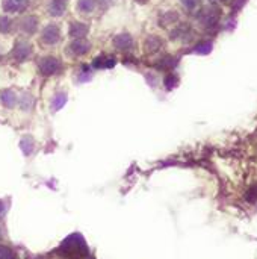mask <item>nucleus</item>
Listing matches in <instances>:
<instances>
[{"mask_svg": "<svg viewBox=\"0 0 257 259\" xmlns=\"http://www.w3.org/2000/svg\"><path fill=\"white\" fill-rule=\"evenodd\" d=\"M220 17H221V11L215 6H211V8H206L200 12L198 15V21L203 27L206 29H212L214 26L218 24L220 21Z\"/></svg>", "mask_w": 257, "mask_h": 259, "instance_id": "f257e3e1", "label": "nucleus"}, {"mask_svg": "<svg viewBox=\"0 0 257 259\" xmlns=\"http://www.w3.org/2000/svg\"><path fill=\"white\" fill-rule=\"evenodd\" d=\"M38 67H39L41 74H44V76H52V74H56L62 70L61 61L56 59L55 56H45V58L39 59Z\"/></svg>", "mask_w": 257, "mask_h": 259, "instance_id": "f03ea898", "label": "nucleus"}, {"mask_svg": "<svg viewBox=\"0 0 257 259\" xmlns=\"http://www.w3.org/2000/svg\"><path fill=\"white\" fill-rule=\"evenodd\" d=\"M59 38H61V29L58 24H48L42 30V41L45 44H55L59 41Z\"/></svg>", "mask_w": 257, "mask_h": 259, "instance_id": "7ed1b4c3", "label": "nucleus"}, {"mask_svg": "<svg viewBox=\"0 0 257 259\" xmlns=\"http://www.w3.org/2000/svg\"><path fill=\"white\" fill-rule=\"evenodd\" d=\"M30 53H32L30 44L21 42V41L17 42L15 47H14V50H12V56H14V59H17V61H24V59H27V58L30 56Z\"/></svg>", "mask_w": 257, "mask_h": 259, "instance_id": "20e7f679", "label": "nucleus"}, {"mask_svg": "<svg viewBox=\"0 0 257 259\" xmlns=\"http://www.w3.org/2000/svg\"><path fill=\"white\" fill-rule=\"evenodd\" d=\"M30 0H3L2 6L6 12H21L27 8Z\"/></svg>", "mask_w": 257, "mask_h": 259, "instance_id": "39448f33", "label": "nucleus"}, {"mask_svg": "<svg viewBox=\"0 0 257 259\" xmlns=\"http://www.w3.org/2000/svg\"><path fill=\"white\" fill-rule=\"evenodd\" d=\"M114 46L120 50H129L133 46V39L129 33H120L114 38Z\"/></svg>", "mask_w": 257, "mask_h": 259, "instance_id": "423d86ee", "label": "nucleus"}, {"mask_svg": "<svg viewBox=\"0 0 257 259\" xmlns=\"http://www.w3.org/2000/svg\"><path fill=\"white\" fill-rule=\"evenodd\" d=\"M88 30H89V27L83 23H79V21H74L70 26V35L76 39H82L88 33Z\"/></svg>", "mask_w": 257, "mask_h": 259, "instance_id": "0eeeda50", "label": "nucleus"}, {"mask_svg": "<svg viewBox=\"0 0 257 259\" xmlns=\"http://www.w3.org/2000/svg\"><path fill=\"white\" fill-rule=\"evenodd\" d=\"M89 47H91V44H89L88 41H85L83 38H82V39L73 41L71 46H70V49H71V52H73L74 55H85V53L89 52Z\"/></svg>", "mask_w": 257, "mask_h": 259, "instance_id": "6e6552de", "label": "nucleus"}, {"mask_svg": "<svg viewBox=\"0 0 257 259\" xmlns=\"http://www.w3.org/2000/svg\"><path fill=\"white\" fill-rule=\"evenodd\" d=\"M144 47H145V52H147V53H155V52H158V50L162 47V39H161L159 36L150 35V36L145 39Z\"/></svg>", "mask_w": 257, "mask_h": 259, "instance_id": "1a4fd4ad", "label": "nucleus"}, {"mask_svg": "<svg viewBox=\"0 0 257 259\" xmlns=\"http://www.w3.org/2000/svg\"><path fill=\"white\" fill-rule=\"evenodd\" d=\"M36 26H38V18H36V17H33V15L26 17V18L23 20V24H21L23 30H24V32H27V33H33V32H35V29H36Z\"/></svg>", "mask_w": 257, "mask_h": 259, "instance_id": "9d476101", "label": "nucleus"}, {"mask_svg": "<svg viewBox=\"0 0 257 259\" xmlns=\"http://www.w3.org/2000/svg\"><path fill=\"white\" fill-rule=\"evenodd\" d=\"M94 65L98 68H111L115 65V59L114 56H100V58H95Z\"/></svg>", "mask_w": 257, "mask_h": 259, "instance_id": "9b49d317", "label": "nucleus"}, {"mask_svg": "<svg viewBox=\"0 0 257 259\" xmlns=\"http://www.w3.org/2000/svg\"><path fill=\"white\" fill-rule=\"evenodd\" d=\"M176 64H177V59L173 58V56H170V55H167V56H164L158 62V68H161V70H171V68L176 67Z\"/></svg>", "mask_w": 257, "mask_h": 259, "instance_id": "f8f14e48", "label": "nucleus"}, {"mask_svg": "<svg viewBox=\"0 0 257 259\" xmlns=\"http://www.w3.org/2000/svg\"><path fill=\"white\" fill-rule=\"evenodd\" d=\"M95 8V0H79L77 9L80 12H92Z\"/></svg>", "mask_w": 257, "mask_h": 259, "instance_id": "ddd939ff", "label": "nucleus"}, {"mask_svg": "<svg viewBox=\"0 0 257 259\" xmlns=\"http://www.w3.org/2000/svg\"><path fill=\"white\" fill-rule=\"evenodd\" d=\"M2 102H3L6 106H12L14 102H15V94H14L12 91H9V90L3 91V93H2Z\"/></svg>", "mask_w": 257, "mask_h": 259, "instance_id": "4468645a", "label": "nucleus"}, {"mask_svg": "<svg viewBox=\"0 0 257 259\" xmlns=\"http://www.w3.org/2000/svg\"><path fill=\"white\" fill-rule=\"evenodd\" d=\"M50 14L53 15H62L64 14V2H55L50 5Z\"/></svg>", "mask_w": 257, "mask_h": 259, "instance_id": "2eb2a0df", "label": "nucleus"}, {"mask_svg": "<svg viewBox=\"0 0 257 259\" xmlns=\"http://www.w3.org/2000/svg\"><path fill=\"white\" fill-rule=\"evenodd\" d=\"M0 259H17V256L9 247L0 244Z\"/></svg>", "mask_w": 257, "mask_h": 259, "instance_id": "dca6fc26", "label": "nucleus"}, {"mask_svg": "<svg viewBox=\"0 0 257 259\" xmlns=\"http://www.w3.org/2000/svg\"><path fill=\"white\" fill-rule=\"evenodd\" d=\"M179 20V15L176 14V12H167L162 18H161V21H162V24L165 26V24H168V23H176Z\"/></svg>", "mask_w": 257, "mask_h": 259, "instance_id": "f3484780", "label": "nucleus"}, {"mask_svg": "<svg viewBox=\"0 0 257 259\" xmlns=\"http://www.w3.org/2000/svg\"><path fill=\"white\" fill-rule=\"evenodd\" d=\"M182 3L191 12H194V11H197L200 8V0H182Z\"/></svg>", "mask_w": 257, "mask_h": 259, "instance_id": "a211bd4d", "label": "nucleus"}, {"mask_svg": "<svg viewBox=\"0 0 257 259\" xmlns=\"http://www.w3.org/2000/svg\"><path fill=\"white\" fill-rule=\"evenodd\" d=\"M211 47H212V42H201L197 46L195 52L197 53H208V52H211Z\"/></svg>", "mask_w": 257, "mask_h": 259, "instance_id": "6ab92c4d", "label": "nucleus"}, {"mask_svg": "<svg viewBox=\"0 0 257 259\" xmlns=\"http://www.w3.org/2000/svg\"><path fill=\"white\" fill-rule=\"evenodd\" d=\"M11 29V20L6 17L0 18V32H8Z\"/></svg>", "mask_w": 257, "mask_h": 259, "instance_id": "aec40b11", "label": "nucleus"}, {"mask_svg": "<svg viewBox=\"0 0 257 259\" xmlns=\"http://www.w3.org/2000/svg\"><path fill=\"white\" fill-rule=\"evenodd\" d=\"M165 83H167V88H173V87L177 83V77H176L174 74H170V76H167Z\"/></svg>", "mask_w": 257, "mask_h": 259, "instance_id": "412c9836", "label": "nucleus"}, {"mask_svg": "<svg viewBox=\"0 0 257 259\" xmlns=\"http://www.w3.org/2000/svg\"><path fill=\"white\" fill-rule=\"evenodd\" d=\"M136 2H138V3H141V5H142V3H147V2H148V0H136Z\"/></svg>", "mask_w": 257, "mask_h": 259, "instance_id": "4be33fe9", "label": "nucleus"}, {"mask_svg": "<svg viewBox=\"0 0 257 259\" xmlns=\"http://www.w3.org/2000/svg\"><path fill=\"white\" fill-rule=\"evenodd\" d=\"M100 2H103V3H109L111 0H100Z\"/></svg>", "mask_w": 257, "mask_h": 259, "instance_id": "5701e85b", "label": "nucleus"}, {"mask_svg": "<svg viewBox=\"0 0 257 259\" xmlns=\"http://www.w3.org/2000/svg\"><path fill=\"white\" fill-rule=\"evenodd\" d=\"M212 2H226V0H212Z\"/></svg>", "mask_w": 257, "mask_h": 259, "instance_id": "b1692460", "label": "nucleus"}, {"mask_svg": "<svg viewBox=\"0 0 257 259\" xmlns=\"http://www.w3.org/2000/svg\"><path fill=\"white\" fill-rule=\"evenodd\" d=\"M55 2H65V0H55Z\"/></svg>", "mask_w": 257, "mask_h": 259, "instance_id": "393cba45", "label": "nucleus"}]
</instances>
